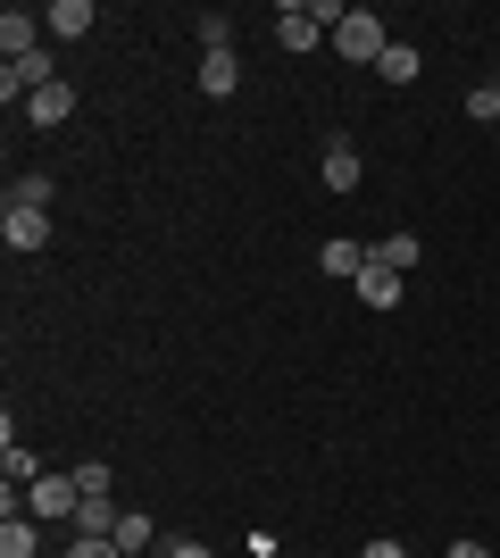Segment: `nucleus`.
Wrapping results in <instances>:
<instances>
[{
	"label": "nucleus",
	"mask_w": 500,
	"mask_h": 558,
	"mask_svg": "<svg viewBox=\"0 0 500 558\" xmlns=\"http://www.w3.org/2000/svg\"><path fill=\"white\" fill-rule=\"evenodd\" d=\"M333 50H342L351 68H376L383 50H392V34H383V17H376V9H351V17L333 25Z\"/></svg>",
	"instance_id": "1"
},
{
	"label": "nucleus",
	"mask_w": 500,
	"mask_h": 558,
	"mask_svg": "<svg viewBox=\"0 0 500 558\" xmlns=\"http://www.w3.org/2000/svg\"><path fill=\"white\" fill-rule=\"evenodd\" d=\"M75 500H84V492H75V475H34V484H25V517H34V525L75 517Z\"/></svg>",
	"instance_id": "2"
},
{
	"label": "nucleus",
	"mask_w": 500,
	"mask_h": 558,
	"mask_svg": "<svg viewBox=\"0 0 500 558\" xmlns=\"http://www.w3.org/2000/svg\"><path fill=\"white\" fill-rule=\"evenodd\" d=\"M42 84H59V68H50V43L34 50V59H0V93H9V100H17V93L34 100Z\"/></svg>",
	"instance_id": "3"
},
{
	"label": "nucleus",
	"mask_w": 500,
	"mask_h": 558,
	"mask_svg": "<svg viewBox=\"0 0 500 558\" xmlns=\"http://www.w3.org/2000/svg\"><path fill=\"white\" fill-rule=\"evenodd\" d=\"M93 0H50V9H42V34H50V43H84V34H93Z\"/></svg>",
	"instance_id": "4"
},
{
	"label": "nucleus",
	"mask_w": 500,
	"mask_h": 558,
	"mask_svg": "<svg viewBox=\"0 0 500 558\" xmlns=\"http://www.w3.org/2000/svg\"><path fill=\"white\" fill-rule=\"evenodd\" d=\"M42 50V17L34 9H0V59H34Z\"/></svg>",
	"instance_id": "5"
},
{
	"label": "nucleus",
	"mask_w": 500,
	"mask_h": 558,
	"mask_svg": "<svg viewBox=\"0 0 500 558\" xmlns=\"http://www.w3.org/2000/svg\"><path fill=\"white\" fill-rule=\"evenodd\" d=\"M0 242H9V251H42L50 242V209H0Z\"/></svg>",
	"instance_id": "6"
},
{
	"label": "nucleus",
	"mask_w": 500,
	"mask_h": 558,
	"mask_svg": "<svg viewBox=\"0 0 500 558\" xmlns=\"http://www.w3.org/2000/svg\"><path fill=\"white\" fill-rule=\"evenodd\" d=\"M276 43H284V50H317V43H326V25H317L301 0H284V9H276Z\"/></svg>",
	"instance_id": "7"
},
{
	"label": "nucleus",
	"mask_w": 500,
	"mask_h": 558,
	"mask_svg": "<svg viewBox=\"0 0 500 558\" xmlns=\"http://www.w3.org/2000/svg\"><path fill=\"white\" fill-rule=\"evenodd\" d=\"M351 292H358V301H367V308H401L408 276H392V267H383V258H367V276H358Z\"/></svg>",
	"instance_id": "8"
},
{
	"label": "nucleus",
	"mask_w": 500,
	"mask_h": 558,
	"mask_svg": "<svg viewBox=\"0 0 500 558\" xmlns=\"http://www.w3.org/2000/svg\"><path fill=\"white\" fill-rule=\"evenodd\" d=\"M317 175H326V192H358V175H367V159H358L351 142H326V167H317Z\"/></svg>",
	"instance_id": "9"
},
{
	"label": "nucleus",
	"mask_w": 500,
	"mask_h": 558,
	"mask_svg": "<svg viewBox=\"0 0 500 558\" xmlns=\"http://www.w3.org/2000/svg\"><path fill=\"white\" fill-rule=\"evenodd\" d=\"M234 84H242V59H234V50H200V93L225 100Z\"/></svg>",
	"instance_id": "10"
},
{
	"label": "nucleus",
	"mask_w": 500,
	"mask_h": 558,
	"mask_svg": "<svg viewBox=\"0 0 500 558\" xmlns=\"http://www.w3.org/2000/svg\"><path fill=\"white\" fill-rule=\"evenodd\" d=\"M25 117H34V125L50 134V125H68V117H75V93H68V84H42V93L25 100Z\"/></svg>",
	"instance_id": "11"
},
{
	"label": "nucleus",
	"mask_w": 500,
	"mask_h": 558,
	"mask_svg": "<svg viewBox=\"0 0 500 558\" xmlns=\"http://www.w3.org/2000/svg\"><path fill=\"white\" fill-rule=\"evenodd\" d=\"M0 558H42V534H34V517H0Z\"/></svg>",
	"instance_id": "12"
},
{
	"label": "nucleus",
	"mask_w": 500,
	"mask_h": 558,
	"mask_svg": "<svg viewBox=\"0 0 500 558\" xmlns=\"http://www.w3.org/2000/svg\"><path fill=\"white\" fill-rule=\"evenodd\" d=\"M367 258H376V251H358V242H326V251H317V267H326V276H367Z\"/></svg>",
	"instance_id": "13"
},
{
	"label": "nucleus",
	"mask_w": 500,
	"mask_h": 558,
	"mask_svg": "<svg viewBox=\"0 0 500 558\" xmlns=\"http://www.w3.org/2000/svg\"><path fill=\"white\" fill-rule=\"evenodd\" d=\"M0 475H9V492H17V484H34V475H42V459H34V450L9 434V442H0Z\"/></svg>",
	"instance_id": "14"
},
{
	"label": "nucleus",
	"mask_w": 500,
	"mask_h": 558,
	"mask_svg": "<svg viewBox=\"0 0 500 558\" xmlns=\"http://www.w3.org/2000/svg\"><path fill=\"white\" fill-rule=\"evenodd\" d=\"M118 500H75V534H118Z\"/></svg>",
	"instance_id": "15"
},
{
	"label": "nucleus",
	"mask_w": 500,
	"mask_h": 558,
	"mask_svg": "<svg viewBox=\"0 0 500 558\" xmlns=\"http://www.w3.org/2000/svg\"><path fill=\"white\" fill-rule=\"evenodd\" d=\"M9 209H50V175H42V167H34V175H17V184H9Z\"/></svg>",
	"instance_id": "16"
},
{
	"label": "nucleus",
	"mask_w": 500,
	"mask_h": 558,
	"mask_svg": "<svg viewBox=\"0 0 500 558\" xmlns=\"http://www.w3.org/2000/svg\"><path fill=\"white\" fill-rule=\"evenodd\" d=\"M376 75H383V84H417V50H408V43H392V50L376 59Z\"/></svg>",
	"instance_id": "17"
},
{
	"label": "nucleus",
	"mask_w": 500,
	"mask_h": 558,
	"mask_svg": "<svg viewBox=\"0 0 500 558\" xmlns=\"http://www.w3.org/2000/svg\"><path fill=\"white\" fill-rule=\"evenodd\" d=\"M109 542H118L125 558H150V517H118V534H109Z\"/></svg>",
	"instance_id": "18"
},
{
	"label": "nucleus",
	"mask_w": 500,
	"mask_h": 558,
	"mask_svg": "<svg viewBox=\"0 0 500 558\" xmlns=\"http://www.w3.org/2000/svg\"><path fill=\"white\" fill-rule=\"evenodd\" d=\"M376 258L392 267V276H408V267H417V233H392V242H376Z\"/></svg>",
	"instance_id": "19"
},
{
	"label": "nucleus",
	"mask_w": 500,
	"mask_h": 558,
	"mask_svg": "<svg viewBox=\"0 0 500 558\" xmlns=\"http://www.w3.org/2000/svg\"><path fill=\"white\" fill-rule=\"evenodd\" d=\"M109 484H118L109 459H84V466H75V492H84V500H109Z\"/></svg>",
	"instance_id": "20"
},
{
	"label": "nucleus",
	"mask_w": 500,
	"mask_h": 558,
	"mask_svg": "<svg viewBox=\"0 0 500 558\" xmlns=\"http://www.w3.org/2000/svg\"><path fill=\"white\" fill-rule=\"evenodd\" d=\"M467 117H476V125H500V84H476V93H467Z\"/></svg>",
	"instance_id": "21"
},
{
	"label": "nucleus",
	"mask_w": 500,
	"mask_h": 558,
	"mask_svg": "<svg viewBox=\"0 0 500 558\" xmlns=\"http://www.w3.org/2000/svg\"><path fill=\"white\" fill-rule=\"evenodd\" d=\"M68 558H125V550H118L109 534H75V550H68Z\"/></svg>",
	"instance_id": "22"
},
{
	"label": "nucleus",
	"mask_w": 500,
	"mask_h": 558,
	"mask_svg": "<svg viewBox=\"0 0 500 558\" xmlns=\"http://www.w3.org/2000/svg\"><path fill=\"white\" fill-rule=\"evenodd\" d=\"M167 558H217V550H209V542H192V534H175V542H167Z\"/></svg>",
	"instance_id": "23"
},
{
	"label": "nucleus",
	"mask_w": 500,
	"mask_h": 558,
	"mask_svg": "<svg viewBox=\"0 0 500 558\" xmlns=\"http://www.w3.org/2000/svg\"><path fill=\"white\" fill-rule=\"evenodd\" d=\"M358 558H408V550H401V542H392V534H376V542H367V550H358Z\"/></svg>",
	"instance_id": "24"
},
{
	"label": "nucleus",
	"mask_w": 500,
	"mask_h": 558,
	"mask_svg": "<svg viewBox=\"0 0 500 558\" xmlns=\"http://www.w3.org/2000/svg\"><path fill=\"white\" fill-rule=\"evenodd\" d=\"M442 558H492V550H484V542H451Z\"/></svg>",
	"instance_id": "25"
}]
</instances>
